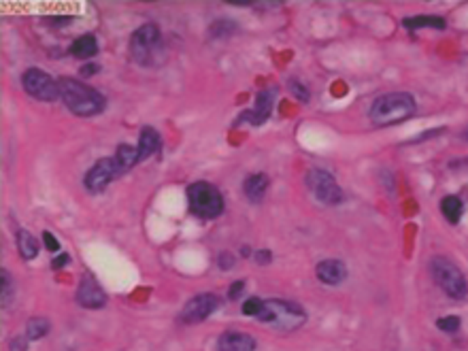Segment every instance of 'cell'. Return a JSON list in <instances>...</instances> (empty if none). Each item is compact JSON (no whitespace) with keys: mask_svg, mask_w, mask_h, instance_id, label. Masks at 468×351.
I'll return each instance as SVG.
<instances>
[{"mask_svg":"<svg viewBox=\"0 0 468 351\" xmlns=\"http://www.w3.org/2000/svg\"><path fill=\"white\" fill-rule=\"evenodd\" d=\"M58 87H60V98L66 105V109L79 117H92L98 115L105 109V96L94 90V87L85 85L73 77H62L58 79Z\"/></svg>","mask_w":468,"mask_h":351,"instance_id":"6da1fadb","label":"cell"},{"mask_svg":"<svg viewBox=\"0 0 468 351\" xmlns=\"http://www.w3.org/2000/svg\"><path fill=\"white\" fill-rule=\"evenodd\" d=\"M130 56L139 66L156 68L166 62V47L162 40V32L156 24L139 26L130 36Z\"/></svg>","mask_w":468,"mask_h":351,"instance_id":"7a4b0ae2","label":"cell"},{"mask_svg":"<svg viewBox=\"0 0 468 351\" xmlns=\"http://www.w3.org/2000/svg\"><path fill=\"white\" fill-rule=\"evenodd\" d=\"M417 111V103L409 92H388L379 96L370 111L368 117L375 126L386 128V126H396L413 117Z\"/></svg>","mask_w":468,"mask_h":351,"instance_id":"3957f363","label":"cell"},{"mask_svg":"<svg viewBox=\"0 0 468 351\" xmlns=\"http://www.w3.org/2000/svg\"><path fill=\"white\" fill-rule=\"evenodd\" d=\"M262 324L273 326L279 332H294L307 324V311L298 302L269 298L262 304V311L258 315Z\"/></svg>","mask_w":468,"mask_h":351,"instance_id":"277c9868","label":"cell"},{"mask_svg":"<svg viewBox=\"0 0 468 351\" xmlns=\"http://www.w3.org/2000/svg\"><path fill=\"white\" fill-rule=\"evenodd\" d=\"M430 275L435 283L453 300H464L468 296V281L455 262L445 255H435L430 260Z\"/></svg>","mask_w":468,"mask_h":351,"instance_id":"5b68a950","label":"cell"},{"mask_svg":"<svg viewBox=\"0 0 468 351\" xmlns=\"http://www.w3.org/2000/svg\"><path fill=\"white\" fill-rule=\"evenodd\" d=\"M188 204L200 219H216L224 213V196L206 181H196L188 188Z\"/></svg>","mask_w":468,"mask_h":351,"instance_id":"8992f818","label":"cell"},{"mask_svg":"<svg viewBox=\"0 0 468 351\" xmlns=\"http://www.w3.org/2000/svg\"><path fill=\"white\" fill-rule=\"evenodd\" d=\"M307 188L313 194V198L326 207H334L345 200V194L340 190V186L336 184V179L324 168H311L307 172Z\"/></svg>","mask_w":468,"mask_h":351,"instance_id":"52a82bcc","label":"cell"},{"mask_svg":"<svg viewBox=\"0 0 468 351\" xmlns=\"http://www.w3.org/2000/svg\"><path fill=\"white\" fill-rule=\"evenodd\" d=\"M22 83H24V90L36 98V100H43V103H54L56 98H60V87H58V81L52 79L47 73H43L38 68H28L22 77Z\"/></svg>","mask_w":468,"mask_h":351,"instance_id":"ba28073f","label":"cell"},{"mask_svg":"<svg viewBox=\"0 0 468 351\" xmlns=\"http://www.w3.org/2000/svg\"><path fill=\"white\" fill-rule=\"evenodd\" d=\"M218 306H220V300H218L216 294H198V296H194L186 302V306L179 313V322L188 324V326L200 324V322H204L206 318H211L213 313H216Z\"/></svg>","mask_w":468,"mask_h":351,"instance_id":"9c48e42d","label":"cell"},{"mask_svg":"<svg viewBox=\"0 0 468 351\" xmlns=\"http://www.w3.org/2000/svg\"><path fill=\"white\" fill-rule=\"evenodd\" d=\"M113 179H117V170H115V162L113 158H100L88 172H85L83 184L90 192L98 194L103 192Z\"/></svg>","mask_w":468,"mask_h":351,"instance_id":"30bf717a","label":"cell"},{"mask_svg":"<svg viewBox=\"0 0 468 351\" xmlns=\"http://www.w3.org/2000/svg\"><path fill=\"white\" fill-rule=\"evenodd\" d=\"M77 302L83 306V309H103L107 304V294L100 287V283L90 275L85 273L79 281L77 287Z\"/></svg>","mask_w":468,"mask_h":351,"instance_id":"8fae6325","label":"cell"},{"mask_svg":"<svg viewBox=\"0 0 468 351\" xmlns=\"http://www.w3.org/2000/svg\"><path fill=\"white\" fill-rule=\"evenodd\" d=\"M273 100H275V87H271V90H262L258 94V98H255V107L251 111H245L239 121H251L253 126L264 124L269 119L271 111H273Z\"/></svg>","mask_w":468,"mask_h":351,"instance_id":"7c38bea8","label":"cell"},{"mask_svg":"<svg viewBox=\"0 0 468 351\" xmlns=\"http://www.w3.org/2000/svg\"><path fill=\"white\" fill-rule=\"evenodd\" d=\"M315 275L326 285H338L347 279V267L340 260H324L315 267Z\"/></svg>","mask_w":468,"mask_h":351,"instance_id":"4fadbf2b","label":"cell"},{"mask_svg":"<svg viewBox=\"0 0 468 351\" xmlns=\"http://www.w3.org/2000/svg\"><path fill=\"white\" fill-rule=\"evenodd\" d=\"M218 351H255V341L245 332H224L218 341Z\"/></svg>","mask_w":468,"mask_h":351,"instance_id":"5bb4252c","label":"cell"},{"mask_svg":"<svg viewBox=\"0 0 468 351\" xmlns=\"http://www.w3.org/2000/svg\"><path fill=\"white\" fill-rule=\"evenodd\" d=\"M266 190H269V177L262 172L249 174V177L243 181V192H245L247 200L253 204L262 202V198L266 196Z\"/></svg>","mask_w":468,"mask_h":351,"instance_id":"9a60e30c","label":"cell"},{"mask_svg":"<svg viewBox=\"0 0 468 351\" xmlns=\"http://www.w3.org/2000/svg\"><path fill=\"white\" fill-rule=\"evenodd\" d=\"M160 145H162V141H160L158 130H153L151 126H145V128L141 130V135H139V147H137V151H139V162L151 158V156L160 149Z\"/></svg>","mask_w":468,"mask_h":351,"instance_id":"2e32d148","label":"cell"},{"mask_svg":"<svg viewBox=\"0 0 468 351\" xmlns=\"http://www.w3.org/2000/svg\"><path fill=\"white\" fill-rule=\"evenodd\" d=\"M113 162H115V170H117V177L126 174L130 170L137 162H139V151L137 147H130V145H119L115 156H113Z\"/></svg>","mask_w":468,"mask_h":351,"instance_id":"e0dca14e","label":"cell"},{"mask_svg":"<svg viewBox=\"0 0 468 351\" xmlns=\"http://www.w3.org/2000/svg\"><path fill=\"white\" fill-rule=\"evenodd\" d=\"M70 54L75 58H81V60L96 56L98 54V40H96V36L94 34H83V36H79L73 43V45H70Z\"/></svg>","mask_w":468,"mask_h":351,"instance_id":"ac0fdd59","label":"cell"},{"mask_svg":"<svg viewBox=\"0 0 468 351\" xmlns=\"http://www.w3.org/2000/svg\"><path fill=\"white\" fill-rule=\"evenodd\" d=\"M405 28L409 30H417V28H437V30H445V20L439 15H415V17H405L402 22Z\"/></svg>","mask_w":468,"mask_h":351,"instance_id":"d6986e66","label":"cell"},{"mask_svg":"<svg viewBox=\"0 0 468 351\" xmlns=\"http://www.w3.org/2000/svg\"><path fill=\"white\" fill-rule=\"evenodd\" d=\"M441 213H443V217L447 219L449 224H458L460 219H462V213H464V202L458 198V196H445L443 200H441Z\"/></svg>","mask_w":468,"mask_h":351,"instance_id":"ffe728a7","label":"cell"},{"mask_svg":"<svg viewBox=\"0 0 468 351\" xmlns=\"http://www.w3.org/2000/svg\"><path fill=\"white\" fill-rule=\"evenodd\" d=\"M17 249L24 260H34L38 255V241L28 230H20L17 232Z\"/></svg>","mask_w":468,"mask_h":351,"instance_id":"44dd1931","label":"cell"},{"mask_svg":"<svg viewBox=\"0 0 468 351\" xmlns=\"http://www.w3.org/2000/svg\"><path fill=\"white\" fill-rule=\"evenodd\" d=\"M50 332V322L45 318H32L26 324V338L28 341H40Z\"/></svg>","mask_w":468,"mask_h":351,"instance_id":"7402d4cb","label":"cell"},{"mask_svg":"<svg viewBox=\"0 0 468 351\" xmlns=\"http://www.w3.org/2000/svg\"><path fill=\"white\" fill-rule=\"evenodd\" d=\"M234 30H236V24H232L228 20H220L209 28V34L213 38H222V36H230V32H234Z\"/></svg>","mask_w":468,"mask_h":351,"instance_id":"603a6c76","label":"cell"},{"mask_svg":"<svg viewBox=\"0 0 468 351\" xmlns=\"http://www.w3.org/2000/svg\"><path fill=\"white\" fill-rule=\"evenodd\" d=\"M0 279H3V298H0V302H3V306L7 309L13 300V281H11V275L7 269L0 271Z\"/></svg>","mask_w":468,"mask_h":351,"instance_id":"cb8c5ba5","label":"cell"},{"mask_svg":"<svg viewBox=\"0 0 468 351\" xmlns=\"http://www.w3.org/2000/svg\"><path fill=\"white\" fill-rule=\"evenodd\" d=\"M437 328L443 330V332L453 334V332H458L462 328V320L458 315H445V318H439L437 320Z\"/></svg>","mask_w":468,"mask_h":351,"instance_id":"d4e9b609","label":"cell"},{"mask_svg":"<svg viewBox=\"0 0 468 351\" xmlns=\"http://www.w3.org/2000/svg\"><path fill=\"white\" fill-rule=\"evenodd\" d=\"M262 304H264V300H260V298H249V300H245V304H243V313L245 315H255L258 318L260 315V311H262Z\"/></svg>","mask_w":468,"mask_h":351,"instance_id":"484cf974","label":"cell"},{"mask_svg":"<svg viewBox=\"0 0 468 351\" xmlns=\"http://www.w3.org/2000/svg\"><path fill=\"white\" fill-rule=\"evenodd\" d=\"M287 87H289V92H292L298 100H301V103H307V100H309V92L305 90L301 81L289 79V81H287Z\"/></svg>","mask_w":468,"mask_h":351,"instance_id":"4316f807","label":"cell"},{"mask_svg":"<svg viewBox=\"0 0 468 351\" xmlns=\"http://www.w3.org/2000/svg\"><path fill=\"white\" fill-rule=\"evenodd\" d=\"M234 255L232 253H228V251H222L220 253V257H218V264H220V269L222 271H228V269H232L234 267Z\"/></svg>","mask_w":468,"mask_h":351,"instance_id":"83f0119b","label":"cell"},{"mask_svg":"<svg viewBox=\"0 0 468 351\" xmlns=\"http://www.w3.org/2000/svg\"><path fill=\"white\" fill-rule=\"evenodd\" d=\"M43 243H45V247H47V251H52V253H56L58 249H60V243H58V239L50 232V230H45L43 232Z\"/></svg>","mask_w":468,"mask_h":351,"instance_id":"f1b7e54d","label":"cell"},{"mask_svg":"<svg viewBox=\"0 0 468 351\" xmlns=\"http://www.w3.org/2000/svg\"><path fill=\"white\" fill-rule=\"evenodd\" d=\"M243 292H245V281H234V283L230 285L228 298H230V300H236V298H241Z\"/></svg>","mask_w":468,"mask_h":351,"instance_id":"f546056e","label":"cell"},{"mask_svg":"<svg viewBox=\"0 0 468 351\" xmlns=\"http://www.w3.org/2000/svg\"><path fill=\"white\" fill-rule=\"evenodd\" d=\"M28 349V338H22V336H15L9 345V351H26Z\"/></svg>","mask_w":468,"mask_h":351,"instance_id":"4dcf8cb0","label":"cell"},{"mask_svg":"<svg viewBox=\"0 0 468 351\" xmlns=\"http://www.w3.org/2000/svg\"><path fill=\"white\" fill-rule=\"evenodd\" d=\"M273 257H271V251L269 249H264V251H255V262L258 264H269Z\"/></svg>","mask_w":468,"mask_h":351,"instance_id":"1f68e13d","label":"cell"},{"mask_svg":"<svg viewBox=\"0 0 468 351\" xmlns=\"http://www.w3.org/2000/svg\"><path fill=\"white\" fill-rule=\"evenodd\" d=\"M68 260H70L68 253H62L60 257H56V260L52 262V267H54V269H62L64 264H68Z\"/></svg>","mask_w":468,"mask_h":351,"instance_id":"d6a6232c","label":"cell"},{"mask_svg":"<svg viewBox=\"0 0 468 351\" xmlns=\"http://www.w3.org/2000/svg\"><path fill=\"white\" fill-rule=\"evenodd\" d=\"M94 73H98V66H96V64H85V66L81 68V75H83V77L94 75Z\"/></svg>","mask_w":468,"mask_h":351,"instance_id":"836d02e7","label":"cell"},{"mask_svg":"<svg viewBox=\"0 0 468 351\" xmlns=\"http://www.w3.org/2000/svg\"><path fill=\"white\" fill-rule=\"evenodd\" d=\"M462 139H464V141H468V126L462 130Z\"/></svg>","mask_w":468,"mask_h":351,"instance_id":"e575fe53","label":"cell"}]
</instances>
